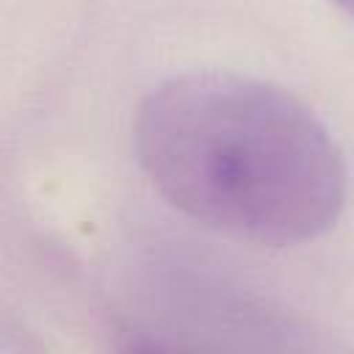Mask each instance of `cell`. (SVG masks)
Listing matches in <instances>:
<instances>
[{"instance_id": "6da1fadb", "label": "cell", "mask_w": 354, "mask_h": 354, "mask_svg": "<svg viewBox=\"0 0 354 354\" xmlns=\"http://www.w3.org/2000/svg\"><path fill=\"white\" fill-rule=\"evenodd\" d=\"M136 155L180 213L232 238L293 246L324 235L346 202V160L293 94L235 72H185L136 113Z\"/></svg>"}, {"instance_id": "7a4b0ae2", "label": "cell", "mask_w": 354, "mask_h": 354, "mask_svg": "<svg viewBox=\"0 0 354 354\" xmlns=\"http://www.w3.org/2000/svg\"><path fill=\"white\" fill-rule=\"evenodd\" d=\"M332 3H337V6H340V8L346 11V14L351 11V0H332Z\"/></svg>"}]
</instances>
